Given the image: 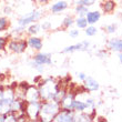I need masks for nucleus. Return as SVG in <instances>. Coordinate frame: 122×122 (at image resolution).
Listing matches in <instances>:
<instances>
[{"label": "nucleus", "instance_id": "nucleus-5", "mask_svg": "<svg viewBox=\"0 0 122 122\" xmlns=\"http://www.w3.org/2000/svg\"><path fill=\"white\" fill-rule=\"evenodd\" d=\"M41 17V12L39 10H35V11H31L30 13H27L26 16H23L22 18H20L18 20V26L20 27H25L29 26L31 23L36 22L37 20H39V18Z\"/></svg>", "mask_w": 122, "mask_h": 122}, {"label": "nucleus", "instance_id": "nucleus-27", "mask_svg": "<svg viewBox=\"0 0 122 122\" xmlns=\"http://www.w3.org/2000/svg\"><path fill=\"white\" fill-rule=\"evenodd\" d=\"M69 35H70L71 38H77L78 36H79V30H77V29L70 30V32H69Z\"/></svg>", "mask_w": 122, "mask_h": 122}, {"label": "nucleus", "instance_id": "nucleus-31", "mask_svg": "<svg viewBox=\"0 0 122 122\" xmlns=\"http://www.w3.org/2000/svg\"><path fill=\"white\" fill-rule=\"evenodd\" d=\"M5 13L9 15V13H10V8H6V9H5Z\"/></svg>", "mask_w": 122, "mask_h": 122}, {"label": "nucleus", "instance_id": "nucleus-13", "mask_svg": "<svg viewBox=\"0 0 122 122\" xmlns=\"http://www.w3.org/2000/svg\"><path fill=\"white\" fill-rule=\"evenodd\" d=\"M107 46L112 51L122 52V39H110L107 42Z\"/></svg>", "mask_w": 122, "mask_h": 122}, {"label": "nucleus", "instance_id": "nucleus-3", "mask_svg": "<svg viewBox=\"0 0 122 122\" xmlns=\"http://www.w3.org/2000/svg\"><path fill=\"white\" fill-rule=\"evenodd\" d=\"M42 101H32V102H27L26 106V114L27 118L31 121H37L39 120L40 116V110H41Z\"/></svg>", "mask_w": 122, "mask_h": 122}, {"label": "nucleus", "instance_id": "nucleus-24", "mask_svg": "<svg viewBox=\"0 0 122 122\" xmlns=\"http://www.w3.org/2000/svg\"><path fill=\"white\" fill-rule=\"evenodd\" d=\"M96 3V0H76V5H81V6L90 7Z\"/></svg>", "mask_w": 122, "mask_h": 122}, {"label": "nucleus", "instance_id": "nucleus-28", "mask_svg": "<svg viewBox=\"0 0 122 122\" xmlns=\"http://www.w3.org/2000/svg\"><path fill=\"white\" fill-rule=\"evenodd\" d=\"M50 27H51V23L48 22V21H46V22H43V23L41 25V28H42L43 30H48Z\"/></svg>", "mask_w": 122, "mask_h": 122}, {"label": "nucleus", "instance_id": "nucleus-26", "mask_svg": "<svg viewBox=\"0 0 122 122\" xmlns=\"http://www.w3.org/2000/svg\"><path fill=\"white\" fill-rule=\"evenodd\" d=\"M106 30L108 33H114L117 30V25H114V23H112V25H109V26L106 27Z\"/></svg>", "mask_w": 122, "mask_h": 122}, {"label": "nucleus", "instance_id": "nucleus-30", "mask_svg": "<svg viewBox=\"0 0 122 122\" xmlns=\"http://www.w3.org/2000/svg\"><path fill=\"white\" fill-rule=\"evenodd\" d=\"M38 1V3H40V5H46V3H48L50 0H37Z\"/></svg>", "mask_w": 122, "mask_h": 122}, {"label": "nucleus", "instance_id": "nucleus-32", "mask_svg": "<svg viewBox=\"0 0 122 122\" xmlns=\"http://www.w3.org/2000/svg\"><path fill=\"white\" fill-rule=\"evenodd\" d=\"M119 60H120V62L122 63V52H119Z\"/></svg>", "mask_w": 122, "mask_h": 122}, {"label": "nucleus", "instance_id": "nucleus-4", "mask_svg": "<svg viewBox=\"0 0 122 122\" xmlns=\"http://www.w3.org/2000/svg\"><path fill=\"white\" fill-rule=\"evenodd\" d=\"M27 47H28V42L26 39H19V38H13L8 41L7 48L11 52L15 53H22L26 51Z\"/></svg>", "mask_w": 122, "mask_h": 122}, {"label": "nucleus", "instance_id": "nucleus-12", "mask_svg": "<svg viewBox=\"0 0 122 122\" xmlns=\"http://www.w3.org/2000/svg\"><path fill=\"white\" fill-rule=\"evenodd\" d=\"M28 42V47H30L31 49L33 50H37V51H40L43 47V42H42L41 38H39V37H36V36H31L28 38L27 40Z\"/></svg>", "mask_w": 122, "mask_h": 122}, {"label": "nucleus", "instance_id": "nucleus-8", "mask_svg": "<svg viewBox=\"0 0 122 122\" xmlns=\"http://www.w3.org/2000/svg\"><path fill=\"white\" fill-rule=\"evenodd\" d=\"M74 100H76V93H73V92H67V94L63 97V99L60 101L61 109L73 110ZM73 111H74V110H73Z\"/></svg>", "mask_w": 122, "mask_h": 122}, {"label": "nucleus", "instance_id": "nucleus-11", "mask_svg": "<svg viewBox=\"0 0 122 122\" xmlns=\"http://www.w3.org/2000/svg\"><path fill=\"white\" fill-rule=\"evenodd\" d=\"M83 87L84 89L89 92H94V91H98L99 90V82L92 77H87L86 79L83 80Z\"/></svg>", "mask_w": 122, "mask_h": 122}, {"label": "nucleus", "instance_id": "nucleus-10", "mask_svg": "<svg viewBox=\"0 0 122 122\" xmlns=\"http://www.w3.org/2000/svg\"><path fill=\"white\" fill-rule=\"evenodd\" d=\"M89 47H90V42L82 41V42H80V43L69 46L67 48H64L63 50H62V52H63V53H70V52H74V51H87Z\"/></svg>", "mask_w": 122, "mask_h": 122}, {"label": "nucleus", "instance_id": "nucleus-17", "mask_svg": "<svg viewBox=\"0 0 122 122\" xmlns=\"http://www.w3.org/2000/svg\"><path fill=\"white\" fill-rule=\"evenodd\" d=\"M101 8H102L103 12L111 13L113 10L116 9V2L113 0H104L103 3L101 5Z\"/></svg>", "mask_w": 122, "mask_h": 122}, {"label": "nucleus", "instance_id": "nucleus-23", "mask_svg": "<svg viewBox=\"0 0 122 122\" xmlns=\"http://www.w3.org/2000/svg\"><path fill=\"white\" fill-rule=\"evenodd\" d=\"M74 21H76V20H74L72 17H71V16H68V17H66V18L63 19V21H62V25H63L64 28H70V27L74 23Z\"/></svg>", "mask_w": 122, "mask_h": 122}, {"label": "nucleus", "instance_id": "nucleus-1", "mask_svg": "<svg viewBox=\"0 0 122 122\" xmlns=\"http://www.w3.org/2000/svg\"><path fill=\"white\" fill-rule=\"evenodd\" d=\"M38 88L41 101H49V100L55 99V97L57 96V93L60 90L61 87L59 83L52 80V78H47L42 82H40Z\"/></svg>", "mask_w": 122, "mask_h": 122}, {"label": "nucleus", "instance_id": "nucleus-20", "mask_svg": "<svg viewBox=\"0 0 122 122\" xmlns=\"http://www.w3.org/2000/svg\"><path fill=\"white\" fill-rule=\"evenodd\" d=\"M88 11H89V7L81 6V5H77L76 7V12L79 15V17H86Z\"/></svg>", "mask_w": 122, "mask_h": 122}, {"label": "nucleus", "instance_id": "nucleus-15", "mask_svg": "<svg viewBox=\"0 0 122 122\" xmlns=\"http://www.w3.org/2000/svg\"><path fill=\"white\" fill-rule=\"evenodd\" d=\"M67 8H68L67 1L61 0V1H58V2L53 3L51 6V12L52 13H60V12H62L63 10L67 9Z\"/></svg>", "mask_w": 122, "mask_h": 122}, {"label": "nucleus", "instance_id": "nucleus-18", "mask_svg": "<svg viewBox=\"0 0 122 122\" xmlns=\"http://www.w3.org/2000/svg\"><path fill=\"white\" fill-rule=\"evenodd\" d=\"M40 29H41L40 25H39V23L33 22V23H31V25H29L28 29H27V32H28L30 36H36L39 31H40Z\"/></svg>", "mask_w": 122, "mask_h": 122}, {"label": "nucleus", "instance_id": "nucleus-29", "mask_svg": "<svg viewBox=\"0 0 122 122\" xmlns=\"http://www.w3.org/2000/svg\"><path fill=\"white\" fill-rule=\"evenodd\" d=\"M78 77H79V79H80L81 81H83L84 79H86V78H87V76H86V74H84L83 72H80V73L78 74Z\"/></svg>", "mask_w": 122, "mask_h": 122}, {"label": "nucleus", "instance_id": "nucleus-14", "mask_svg": "<svg viewBox=\"0 0 122 122\" xmlns=\"http://www.w3.org/2000/svg\"><path fill=\"white\" fill-rule=\"evenodd\" d=\"M86 18H87V21L89 25H94L100 20L101 18V12L100 11H88V13L86 15Z\"/></svg>", "mask_w": 122, "mask_h": 122}, {"label": "nucleus", "instance_id": "nucleus-33", "mask_svg": "<svg viewBox=\"0 0 122 122\" xmlns=\"http://www.w3.org/2000/svg\"><path fill=\"white\" fill-rule=\"evenodd\" d=\"M0 74H1V69H0Z\"/></svg>", "mask_w": 122, "mask_h": 122}, {"label": "nucleus", "instance_id": "nucleus-25", "mask_svg": "<svg viewBox=\"0 0 122 122\" xmlns=\"http://www.w3.org/2000/svg\"><path fill=\"white\" fill-rule=\"evenodd\" d=\"M7 45H8V38L0 36V51L5 50L7 48Z\"/></svg>", "mask_w": 122, "mask_h": 122}, {"label": "nucleus", "instance_id": "nucleus-6", "mask_svg": "<svg viewBox=\"0 0 122 122\" xmlns=\"http://www.w3.org/2000/svg\"><path fill=\"white\" fill-rule=\"evenodd\" d=\"M76 111L68 109H61L55 117V122H74L76 121Z\"/></svg>", "mask_w": 122, "mask_h": 122}, {"label": "nucleus", "instance_id": "nucleus-19", "mask_svg": "<svg viewBox=\"0 0 122 122\" xmlns=\"http://www.w3.org/2000/svg\"><path fill=\"white\" fill-rule=\"evenodd\" d=\"M74 23H76L77 27L80 28V29H86L88 27V25H89L86 17H78L77 19H76V21H74Z\"/></svg>", "mask_w": 122, "mask_h": 122}, {"label": "nucleus", "instance_id": "nucleus-16", "mask_svg": "<svg viewBox=\"0 0 122 122\" xmlns=\"http://www.w3.org/2000/svg\"><path fill=\"white\" fill-rule=\"evenodd\" d=\"M88 107H87V103H86V100H81V99H78L76 97V100H74V107H73V110L76 112H84L87 111Z\"/></svg>", "mask_w": 122, "mask_h": 122}, {"label": "nucleus", "instance_id": "nucleus-2", "mask_svg": "<svg viewBox=\"0 0 122 122\" xmlns=\"http://www.w3.org/2000/svg\"><path fill=\"white\" fill-rule=\"evenodd\" d=\"M60 110H61L60 102L56 101V100L42 101L39 119H40V121H43V122L53 121L55 117L58 114V112Z\"/></svg>", "mask_w": 122, "mask_h": 122}, {"label": "nucleus", "instance_id": "nucleus-21", "mask_svg": "<svg viewBox=\"0 0 122 122\" xmlns=\"http://www.w3.org/2000/svg\"><path fill=\"white\" fill-rule=\"evenodd\" d=\"M9 20L7 19L6 17H0V32L6 31L9 28Z\"/></svg>", "mask_w": 122, "mask_h": 122}, {"label": "nucleus", "instance_id": "nucleus-7", "mask_svg": "<svg viewBox=\"0 0 122 122\" xmlns=\"http://www.w3.org/2000/svg\"><path fill=\"white\" fill-rule=\"evenodd\" d=\"M25 100L27 102H32V101H41L40 98V92H39V88L35 86H28L25 94Z\"/></svg>", "mask_w": 122, "mask_h": 122}, {"label": "nucleus", "instance_id": "nucleus-22", "mask_svg": "<svg viewBox=\"0 0 122 122\" xmlns=\"http://www.w3.org/2000/svg\"><path fill=\"white\" fill-rule=\"evenodd\" d=\"M97 32H98V29H97L93 25H90V26H88L87 28H86V35H87L88 37H93V36H96Z\"/></svg>", "mask_w": 122, "mask_h": 122}, {"label": "nucleus", "instance_id": "nucleus-34", "mask_svg": "<svg viewBox=\"0 0 122 122\" xmlns=\"http://www.w3.org/2000/svg\"><path fill=\"white\" fill-rule=\"evenodd\" d=\"M100 1H104V0H100Z\"/></svg>", "mask_w": 122, "mask_h": 122}, {"label": "nucleus", "instance_id": "nucleus-9", "mask_svg": "<svg viewBox=\"0 0 122 122\" xmlns=\"http://www.w3.org/2000/svg\"><path fill=\"white\" fill-rule=\"evenodd\" d=\"M33 62L39 66H51V55L50 53H43V52H39L37 55L33 56Z\"/></svg>", "mask_w": 122, "mask_h": 122}]
</instances>
